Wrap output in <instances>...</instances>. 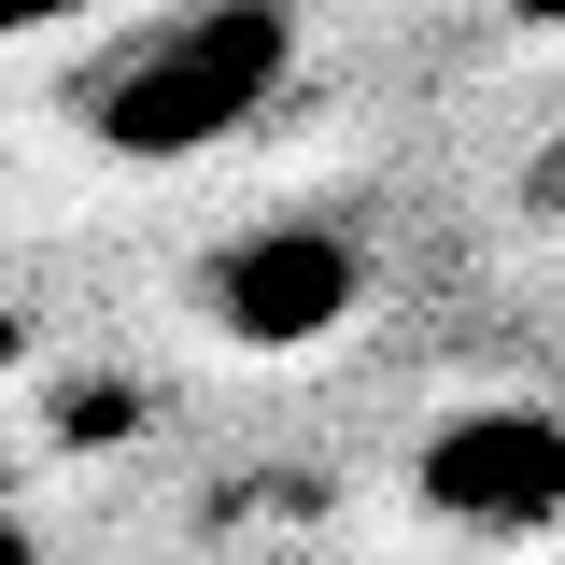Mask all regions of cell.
<instances>
[{"label":"cell","mask_w":565,"mask_h":565,"mask_svg":"<svg viewBox=\"0 0 565 565\" xmlns=\"http://www.w3.org/2000/svg\"><path fill=\"white\" fill-rule=\"evenodd\" d=\"M297 57H311L297 0H128L57 71V114L71 141H99L128 170H184L212 141H241L255 114H282Z\"/></svg>","instance_id":"6da1fadb"},{"label":"cell","mask_w":565,"mask_h":565,"mask_svg":"<svg viewBox=\"0 0 565 565\" xmlns=\"http://www.w3.org/2000/svg\"><path fill=\"white\" fill-rule=\"evenodd\" d=\"M353 297H367V255L340 226H255L212 255V311L241 340H326V326H353Z\"/></svg>","instance_id":"7a4b0ae2"},{"label":"cell","mask_w":565,"mask_h":565,"mask_svg":"<svg viewBox=\"0 0 565 565\" xmlns=\"http://www.w3.org/2000/svg\"><path fill=\"white\" fill-rule=\"evenodd\" d=\"M424 494H438L467 537H523V523H552V509H565V424H537V411L452 424V438L424 452Z\"/></svg>","instance_id":"3957f363"},{"label":"cell","mask_w":565,"mask_h":565,"mask_svg":"<svg viewBox=\"0 0 565 565\" xmlns=\"http://www.w3.org/2000/svg\"><path fill=\"white\" fill-rule=\"evenodd\" d=\"M128 0H0V43H57V29H99Z\"/></svg>","instance_id":"277c9868"}]
</instances>
